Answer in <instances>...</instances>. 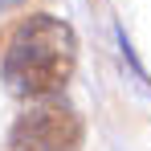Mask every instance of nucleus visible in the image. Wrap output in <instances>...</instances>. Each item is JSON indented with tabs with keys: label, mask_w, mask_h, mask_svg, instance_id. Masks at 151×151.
<instances>
[{
	"label": "nucleus",
	"mask_w": 151,
	"mask_h": 151,
	"mask_svg": "<svg viewBox=\"0 0 151 151\" xmlns=\"http://www.w3.org/2000/svg\"><path fill=\"white\" fill-rule=\"evenodd\" d=\"M78 65V37L74 29L65 25L61 17L49 12H33L21 25L12 29L8 45H4V61H0V74L4 86L17 94V98H53L70 74Z\"/></svg>",
	"instance_id": "f257e3e1"
},
{
	"label": "nucleus",
	"mask_w": 151,
	"mask_h": 151,
	"mask_svg": "<svg viewBox=\"0 0 151 151\" xmlns=\"http://www.w3.org/2000/svg\"><path fill=\"white\" fill-rule=\"evenodd\" d=\"M8 4H21V0H0V8H8Z\"/></svg>",
	"instance_id": "7ed1b4c3"
},
{
	"label": "nucleus",
	"mask_w": 151,
	"mask_h": 151,
	"mask_svg": "<svg viewBox=\"0 0 151 151\" xmlns=\"http://www.w3.org/2000/svg\"><path fill=\"white\" fill-rule=\"evenodd\" d=\"M82 114L70 102L53 98H37L21 110V119L8 131V147L12 151H78L82 147Z\"/></svg>",
	"instance_id": "f03ea898"
}]
</instances>
